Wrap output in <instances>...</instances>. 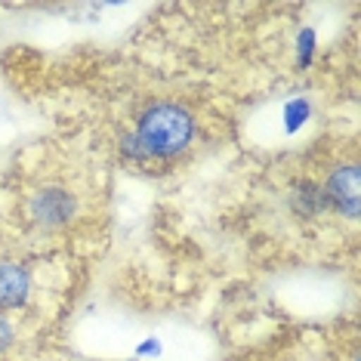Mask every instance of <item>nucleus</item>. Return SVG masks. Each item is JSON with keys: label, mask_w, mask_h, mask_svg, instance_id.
Listing matches in <instances>:
<instances>
[{"label": "nucleus", "mask_w": 361, "mask_h": 361, "mask_svg": "<svg viewBox=\"0 0 361 361\" xmlns=\"http://www.w3.org/2000/svg\"><path fill=\"white\" fill-rule=\"evenodd\" d=\"M130 136L136 139L142 161L145 158H158V161L176 158V154H183L195 139L192 111L179 102L154 99L142 109Z\"/></svg>", "instance_id": "f257e3e1"}, {"label": "nucleus", "mask_w": 361, "mask_h": 361, "mask_svg": "<svg viewBox=\"0 0 361 361\" xmlns=\"http://www.w3.org/2000/svg\"><path fill=\"white\" fill-rule=\"evenodd\" d=\"M327 204H334L340 213H346L349 219H358V164H340L336 170H331V176L322 185Z\"/></svg>", "instance_id": "f03ea898"}, {"label": "nucleus", "mask_w": 361, "mask_h": 361, "mask_svg": "<svg viewBox=\"0 0 361 361\" xmlns=\"http://www.w3.org/2000/svg\"><path fill=\"white\" fill-rule=\"evenodd\" d=\"M31 293V278L22 266L4 262L0 266V309H19L28 302Z\"/></svg>", "instance_id": "7ed1b4c3"}, {"label": "nucleus", "mask_w": 361, "mask_h": 361, "mask_svg": "<svg viewBox=\"0 0 361 361\" xmlns=\"http://www.w3.org/2000/svg\"><path fill=\"white\" fill-rule=\"evenodd\" d=\"M75 204H71L68 192L65 188H44V192L35 198V216L47 226H59L71 216Z\"/></svg>", "instance_id": "20e7f679"}, {"label": "nucleus", "mask_w": 361, "mask_h": 361, "mask_svg": "<svg viewBox=\"0 0 361 361\" xmlns=\"http://www.w3.org/2000/svg\"><path fill=\"white\" fill-rule=\"evenodd\" d=\"M309 118H312V102L306 96H297V99H290L284 105V130L287 133H297Z\"/></svg>", "instance_id": "39448f33"}, {"label": "nucleus", "mask_w": 361, "mask_h": 361, "mask_svg": "<svg viewBox=\"0 0 361 361\" xmlns=\"http://www.w3.org/2000/svg\"><path fill=\"white\" fill-rule=\"evenodd\" d=\"M312 50H315V31H302L300 35V65H309L312 62Z\"/></svg>", "instance_id": "423d86ee"}, {"label": "nucleus", "mask_w": 361, "mask_h": 361, "mask_svg": "<svg viewBox=\"0 0 361 361\" xmlns=\"http://www.w3.org/2000/svg\"><path fill=\"white\" fill-rule=\"evenodd\" d=\"M136 355H139V358H154V355H161V343H158V340H145L142 346H136Z\"/></svg>", "instance_id": "0eeeda50"}, {"label": "nucleus", "mask_w": 361, "mask_h": 361, "mask_svg": "<svg viewBox=\"0 0 361 361\" xmlns=\"http://www.w3.org/2000/svg\"><path fill=\"white\" fill-rule=\"evenodd\" d=\"M10 343H13V324L6 322L4 315H0V352L10 346Z\"/></svg>", "instance_id": "6e6552de"}]
</instances>
